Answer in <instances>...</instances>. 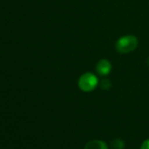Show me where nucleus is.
Segmentation results:
<instances>
[{"label": "nucleus", "mask_w": 149, "mask_h": 149, "mask_svg": "<svg viewBox=\"0 0 149 149\" xmlns=\"http://www.w3.org/2000/svg\"><path fill=\"white\" fill-rule=\"evenodd\" d=\"M138 46V39L133 35H125L118 40L116 49L118 53L127 54L136 49Z\"/></svg>", "instance_id": "obj_1"}, {"label": "nucleus", "mask_w": 149, "mask_h": 149, "mask_svg": "<svg viewBox=\"0 0 149 149\" xmlns=\"http://www.w3.org/2000/svg\"><path fill=\"white\" fill-rule=\"evenodd\" d=\"M98 84V79L92 73H85L78 80L79 88L84 92H90L96 89Z\"/></svg>", "instance_id": "obj_2"}, {"label": "nucleus", "mask_w": 149, "mask_h": 149, "mask_svg": "<svg viewBox=\"0 0 149 149\" xmlns=\"http://www.w3.org/2000/svg\"><path fill=\"white\" fill-rule=\"evenodd\" d=\"M111 70V64L108 60L103 59L97 64V71L101 76H107Z\"/></svg>", "instance_id": "obj_3"}, {"label": "nucleus", "mask_w": 149, "mask_h": 149, "mask_svg": "<svg viewBox=\"0 0 149 149\" xmlns=\"http://www.w3.org/2000/svg\"><path fill=\"white\" fill-rule=\"evenodd\" d=\"M84 149H108V146L102 140L93 139L87 143Z\"/></svg>", "instance_id": "obj_4"}, {"label": "nucleus", "mask_w": 149, "mask_h": 149, "mask_svg": "<svg viewBox=\"0 0 149 149\" xmlns=\"http://www.w3.org/2000/svg\"><path fill=\"white\" fill-rule=\"evenodd\" d=\"M111 146L112 149H124L125 147V142L120 139H114L111 142Z\"/></svg>", "instance_id": "obj_5"}, {"label": "nucleus", "mask_w": 149, "mask_h": 149, "mask_svg": "<svg viewBox=\"0 0 149 149\" xmlns=\"http://www.w3.org/2000/svg\"><path fill=\"white\" fill-rule=\"evenodd\" d=\"M101 87L104 90H107L111 87V83L108 79H104L101 82Z\"/></svg>", "instance_id": "obj_6"}, {"label": "nucleus", "mask_w": 149, "mask_h": 149, "mask_svg": "<svg viewBox=\"0 0 149 149\" xmlns=\"http://www.w3.org/2000/svg\"><path fill=\"white\" fill-rule=\"evenodd\" d=\"M140 149H149V139H146L142 143Z\"/></svg>", "instance_id": "obj_7"}, {"label": "nucleus", "mask_w": 149, "mask_h": 149, "mask_svg": "<svg viewBox=\"0 0 149 149\" xmlns=\"http://www.w3.org/2000/svg\"><path fill=\"white\" fill-rule=\"evenodd\" d=\"M148 64H149V59H148Z\"/></svg>", "instance_id": "obj_8"}]
</instances>
